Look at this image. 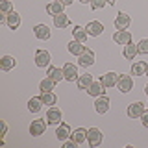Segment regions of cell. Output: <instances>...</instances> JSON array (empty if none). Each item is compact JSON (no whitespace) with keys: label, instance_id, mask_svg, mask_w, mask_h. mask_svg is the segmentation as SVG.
<instances>
[{"label":"cell","instance_id":"obj_1","mask_svg":"<svg viewBox=\"0 0 148 148\" xmlns=\"http://www.w3.org/2000/svg\"><path fill=\"white\" fill-rule=\"evenodd\" d=\"M102 141H104V135H102V132L98 128H89V132H87V143H89V146L96 148L102 145Z\"/></svg>","mask_w":148,"mask_h":148},{"label":"cell","instance_id":"obj_2","mask_svg":"<svg viewBox=\"0 0 148 148\" xmlns=\"http://www.w3.org/2000/svg\"><path fill=\"white\" fill-rule=\"evenodd\" d=\"M145 104L143 102H132V104L128 106L126 113H128V119H141L143 113H145Z\"/></svg>","mask_w":148,"mask_h":148},{"label":"cell","instance_id":"obj_3","mask_svg":"<svg viewBox=\"0 0 148 148\" xmlns=\"http://www.w3.org/2000/svg\"><path fill=\"white\" fill-rule=\"evenodd\" d=\"M46 126H48V122H45L43 119H34L30 122V133L34 137H39L46 132Z\"/></svg>","mask_w":148,"mask_h":148},{"label":"cell","instance_id":"obj_4","mask_svg":"<svg viewBox=\"0 0 148 148\" xmlns=\"http://www.w3.org/2000/svg\"><path fill=\"white\" fill-rule=\"evenodd\" d=\"M61 119H63L61 109L50 106V109L46 111V122H48V124H54V126H59V124H61Z\"/></svg>","mask_w":148,"mask_h":148},{"label":"cell","instance_id":"obj_5","mask_svg":"<svg viewBox=\"0 0 148 148\" xmlns=\"http://www.w3.org/2000/svg\"><path fill=\"white\" fill-rule=\"evenodd\" d=\"M120 92H130L133 89V78L130 74H120L119 76V83H117Z\"/></svg>","mask_w":148,"mask_h":148},{"label":"cell","instance_id":"obj_6","mask_svg":"<svg viewBox=\"0 0 148 148\" xmlns=\"http://www.w3.org/2000/svg\"><path fill=\"white\" fill-rule=\"evenodd\" d=\"M78 63H80V67H85V69H89L91 65H95V52L92 50H89V48H85L83 52L78 56Z\"/></svg>","mask_w":148,"mask_h":148},{"label":"cell","instance_id":"obj_7","mask_svg":"<svg viewBox=\"0 0 148 148\" xmlns=\"http://www.w3.org/2000/svg\"><path fill=\"white\" fill-rule=\"evenodd\" d=\"M50 61H52L50 52H46V50H37V52H35V65H37L39 69L50 67Z\"/></svg>","mask_w":148,"mask_h":148},{"label":"cell","instance_id":"obj_8","mask_svg":"<svg viewBox=\"0 0 148 148\" xmlns=\"http://www.w3.org/2000/svg\"><path fill=\"white\" fill-rule=\"evenodd\" d=\"M109 98L106 95H100V96H96V102H95V109H96V113L98 115H104V113H108L109 111Z\"/></svg>","mask_w":148,"mask_h":148},{"label":"cell","instance_id":"obj_9","mask_svg":"<svg viewBox=\"0 0 148 148\" xmlns=\"http://www.w3.org/2000/svg\"><path fill=\"white\" fill-rule=\"evenodd\" d=\"M113 41L117 45H124V46H126V45L132 43V34H130L128 30H117L113 34Z\"/></svg>","mask_w":148,"mask_h":148},{"label":"cell","instance_id":"obj_10","mask_svg":"<svg viewBox=\"0 0 148 148\" xmlns=\"http://www.w3.org/2000/svg\"><path fill=\"white\" fill-rule=\"evenodd\" d=\"M130 22H132V18L124 11H119V15L115 17V28H117V30H128Z\"/></svg>","mask_w":148,"mask_h":148},{"label":"cell","instance_id":"obj_11","mask_svg":"<svg viewBox=\"0 0 148 148\" xmlns=\"http://www.w3.org/2000/svg\"><path fill=\"white\" fill-rule=\"evenodd\" d=\"M85 30L91 37H98V35L104 34V24H102L100 21H91L89 24L85 26Z\"/></svg>","mask_w":148,"mask_h":148},{"label":"cell","instance_id":"obj_12","mask_svg":"<svg viewBox=\"0 0 148 148\" xmlns=\"http://www.w3.org/2000/svg\"><path fill=\"white\" fill-rule=\"evenodd\" d=\"M63 72H65V80L67 82H76L78 80V67L72 63H65L63 65Z\"/></svg>","mask_w":148,"mask_h":148},{"label":"cell","instance_id":"obj_13","mask_svg":"<svg viewBox=\"0 0 148 148\" xmlns=\"http://www.w3.org/2000/svg\"><path fill=\"white\" fill-rule=\"evenodd\" d=\"M100 82H102V85H104V87H117L119 74L117 72H106V74H102Z\"/></svg>","mask_w":148,"mask_h":148},{"label":"cell","instance_id":"obj_14","mask_svg":"<svg viewBox=\"0 0 148 148\" xmlns=\"http://www.w3.org/2000/svg\"><path fill=\"white\" fill-rule=\"evenodd\" d=\"M71 135H72V132H71V126H69V124L61 122L58 128H56V137H58V141H63L65 143Z\"/></svg>","mask_w":148,"mask_h":148},{"label":"cell","instance_id":"obj_15","mask_svg":"<svg viewBox=\"0 0 148 148\" xmlns=\"http://www.w3.org/2000/svg\"><path fill=\"white\" fill-rule=\"evenodd\" d=\"M34 35L39 41H46V39H50V28L46 24H37L34 28Z\"/></svg>","mask_w":148,"mask_h":148},{"label":"cell","instance_id":"obj_16","mask_svg":"<svg viewBox=\"0 0 148 148\" xmlns=\"http://www.w3.org/2000/svg\"><path fill=\"white\" fill-rule=\"evenodd\" d=\"M63 8H65V4L61 2V0H54V2H50L48 6H46V13L48 15H59V13H63Z\"/></svg>","mask_w":148,"mask_h":148},{"label":"cell","instance_id":"obj_17","mask_svg":"<svg viewBox=\"0 0 148 148\" xmlns=\"http://www.w3.org/2000/svg\"><path fill=\"white\" fill-rule=\"evenodd\" d=\"M43 98L41 96H34V98L28 100V109H30V113H39L41 109H43Z\"/></svg>","mask_w":148,"mask_h":148},{"label":"cell","instance_id":"obj_18","mask_svg":"<svg viewBox=\"0 0 148 148\" xmlns=\"http://www.w3.org/2000/svg\"><path fill=\"white\" fill-rule=\"evenodd\" d=\"M6 24H8L9 30H17V28L21 26V15H18L17 11L8 13V21H6Z\"/></svg>","mask_w":148,"mask_h":148},{"label":"cell","instance_id":"obj_19","mask_svg":"<svg viewBox=\"0 0 148 148\" xmlns=\"http://www.w3.org/2000/svg\"><path fill=\"white\" fill-rule=\"evenodd\" d=\"M15 65H17V59L13 58V56H4V58L0 59V69H2L4 72H8V71H11V69H15Z\"/></svg>","mask_w":148,"mask_h":148},{"label":"cell","instance_id":"obj_20","mask_svg":"<svg viewBox=\"0 0 148 148\" xmlns=\"http://www.w3.org/2000/svg\"><path fill=\"white\" fill-rule=\"evenodd\" d=\"M95 82L92 80V74H82V76H78V80H76V85H78V89H89V85Z\"/></svg>","mask_w":148,"mask_h":148},{"label":"cell","instance_id":"obj_21","mask_svg":"<svg viewBox=\"0 0 148 148\" xmlns=\"http://www.w3.org/2000/svg\"><path fill=\"white\" fill-rule=\"evenodd\" d=\"M87 132H89V130H85V128H76V130L72 132L71 139H74L78 145H82V143H85V141H87Z\"/></svg>","mask_w":148,"mask_h":148},{"label":"cell","instance_id":"obj_22","mask_svg":"<svg viewBox=\"0 0 148 148\" xmlns=\"http://www.w3.org/2000/svg\"><path fill=\"white\" fill-rule=\"evenodd\" d=\"M71 24V18H69L65 13H59V15H54V26L59 28V30H63V28H67Z\"/></svg>","mask_w":148,"mask_h":148},{"label":"cell","instance_id":"obj_23","mask_svg":"<svg viewBox=\"0 0 148 148\" xmlns=\"http://www.w3.org/2000/svg\"><path fill=\"white\" fill-rule=\"evenodd\" d=\"M146 71H148V65L145 61H137L132 65V74L133 76H146Z\"/></svg>","mask_w":148,"mask_h":148},{"label":"cell","instance_id":"obj_24","mask_svg":"<svg viewBox=\"0 0 148 148\" xmlns=\"http://www.w3.org/2000/svg\"><path fill=\"white\" fill-rule=\"evenodd\" d=\"M48 78H52V80L58 83V82H61L65 80V72H63V67L59 69V67H50L48 69Z\"/></svg>","mask_w":148,"mask_h":148},{"label":"cell","instance_id":"obj_25","mask_svg":"<svg viewBox=\"0 0 148 148\" xmlns=\"http://www.w3.org/2000/svg\"><path fill=\"white\" fill-rule=\"evenodd\" d=\"M87 35H89V34H87V30H85L83 26H74L72 37H74L76 41H80V43H85V41H87Z\"/></svg>","mask_w":148,"mask_h":148},{"label":"cell","instance_id":"obj_26","mask_svg":"<svg viewBox=\"0 0 148 148\" xmlns=\"http://www.w3.org/2000/svg\"><path fill=\"white\" fill-rule=\"evenodd\" d=\"M83 50H85V46H83V43H80V41L72 39L71 43H69V52H71L72 56H80Z\"/></svg>","mask_w":148,"mask_h":148},{"label":"cell","instance_id":"obj_27","mask_svg":"<svg viewBox=\"0 0 148 148\" xmlns=\"http://www.w3.org/2000/svg\"><path fill=\"white\" fill-rule=\"evenodd\" d=\"M87 92H89V96H100L104 95V85H102V82H92L89 85V89H87Z\"/></svg>","mask_w":148,"mask_h":148},{"label":"cell","instance_id":"obj_28","mask_svg":"<svg viewBox=\"0 0 148 148\" xmlns=\"http://www.w3.org/2000/svg\"><path fill=\"white\" fill-rule=\"evenodd\" d=\"M139 54V50H137V45H126L124 46V58L126 59H135V56Z\"/></svg>","mask_w":148,"mask_h":148},{"label":"cell","instance_id":"obj_29","mask_svg":"<svg viewBox=\"0 0 148 148\" xmlns=\"http://www.w3.org/2000/svg\"><path fill=\"white\" fill-rule=\"evenodd\" d=\"M54 85H56V82L52 78H45V80H41V83H39V91L41 92H48V91L54 89Z\"/></svg>","mask_w":148,"mask_h":148},{"label":"cell","instance_id":"obj_30","mask_svg":"<svg viewBox=\"0 0 148 148\" xmlns=\"http://www.w3.org/2000/svg\"><path fill=\"white\" fill-rule=\"evenodd\" d=\"M41 98H43L45 106H54V104H56V100H58L52 91H48V92H41Z\"/></svg>","mask_w":148,"mask_h":148},{"label":"cell","instance_id":"obj_31","mask_svg":"<svg viewBox=\"0 0 148 148\" xmlns=\"http://www.w3.org/2000/svg\"><path fill=\"white\" fill-rule=\"evenodd\" d=\"M13 11V6L9 0H0V13H4V15H8V13Z\"/></svg>","mask_w":148,"mask_h":148},{"label":"cell","instance_id":"obj_32","mask_svg":"<svg viewBox=\"0 0 148 148\" xmlns=\"http://www.w3.org/2000/svg\"><path fill=\"white\" fill-rule=\"evenodd\" d=\"M137 50H139V54H143V56H148V39H141V41H139V45H137Z\"/></svg>","mask_w":148,"mask_h":148},{"label":"cell","instance_id":"obj_33","mask_svg":"<svg viewBox=\"0 0 148 148\" xmlns=\"http://www.w3.org/2000/svg\"><path fill=\"white\" fill-rule=\"evenodd\" d=\"M106 4H108V0H91V8L92 9H100V8H104Z\"/></svg>","mask_w":148,"mask_h":148},{"label":"cell","instance_id":"obj_34","mask_svg":"<svg viewBox=\"0 0 148 148\" xmlns=\"http://www.w3.org/2000/svg\"><path fill=\"white\" fill-rule=\"evenodd\" d=\"M141 122H143V126H145V128H148V111H145V113H143Z\"/></svg>","mask_w":148,"mask_h":148},{"label":"cell","instance_id":"obj_35","mask_svg":"<svg viewBox=\"0 0 148 148\" xmlns=\"http://www.w3.org/2000/svg\"><path fill=\"white\" fill-rule=\"evenodd\" d=\"M0 126H2V133H0V135L4 137V135H6V133H8V124H6V122H4V120H2V122H0Z\"/></svg>","mask_w":148,"mask_h":148},{"label":"cell","instance_id":"obj_36","mask_svg":"<svg viewBox=\"0 0 148 148\" xmlns=\"http://www.w3.org/2000/svg\"><path fill=\"white\" fill-rule=\"evenodd\" d=\"M61 2H63V4H65V6H71V4H72V2H74V0H61Z\"/></svg>","mask_w":148,"mask_h":148},{"label":"cell","instance_id":"obj_37","mask_svg":"<svg viewBox=\"0 0 148 148\" xmlns=\"http://www.w3.org/2000/svg\"><path fill=\"white\" fill-rule=\"evenodd\" d=\"M108 4H109V6H115V4H117V0H108Z\"/></svg>","mask_w":148,"mask_h":148},{"label":"cell","instance_id":"obj_38","mask_svg":"<svg viewBox=\"0 0 148 148\" xmlns=\"http://www.w3.org/2000/svg\"><path fill=\"white\" fill-rule=\"evenodd\" d=\"M82 4H91V0H80Z\"/></svg>","mask_w":148,"mask_h":148},{"label":"cell","instance_id":"obj_39","mask_svg":"<svg viewBox=\"0 0 148 148\" xmlns=\"http://www.w3.org/2000/svg\"><path fill=\"white\" fill-rule=\"evenodd\" d=\"M145 92H146V95H148V83H146V85H145Z\"/></svg>","mask_w":148,"mask_h":148},{"label":"cell","instance_id":"obj_40","mask_svg":"<svg viewBox=\"0 0 148 148\" xmlns=\"http://www.w3.org/2000/svg\"><path fill=\"white\" fill-rule=\"evenodd\" d=\"M146 76H148V71H146Z\"/></svg>","mask_w":148,"mask_h":148}]
</instances>
